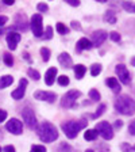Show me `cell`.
Returning a JSON list of instances; mask_svg holds the SVG:
<instances>
[{
    "instance_id": "6da1fadb",
    "label": "cell",
    "mask_w": 135,
    "mask_h": 152,
    "mask_svg": "<svg viewBox=\"0 0 135 152\" xmlns=\"http://www.w3.org/2000/svg\"><path fill=\"white\" fill-rule=\"evenodd\" d=\"M115 110L123 115L135 114V101L129 95H119L115 101Z\"/></svg>"
},
{
    "instance_id": "7a4b0ae2",
    "label": "cell",
    "mask_w": 135,
    "mask_h": 152,
    "mask_svg": "<svg viewBox=\"0 0 135 152\" xmlns=\"http://www.w3.org/2000/svg\"><path fill=\"white\" fill-rule=\"evenodd\" d=\"M38 136L43 142H53L54 140L58 139V130L51 122L43 121L41 126L38 128Z\"/></svg>"
},
{
    "instance_id": "3957f363",
    "label": "cell",
    "mask_w": 135,
    "mask_h": 152,
    "mask_svg": "<svg viewBox=\"0 0 135 152\" xmlns=\"http://www.w3.org/2000/svg\"><path fill=\"white\" fill-rule=\"evenodd\" d=\"M88 125V121L85 120H79V121H66V122H62L61 128H62L64 133L66 134L68 139H74L77 137L79 132L84 128H87Z\"/></svg>"
},
{
    "instance_id": "277c9868",
    "label": "cell",
    "mask_w": 135,
    "mask_h": 152,
    "mask_svg": "<svg viewBox=\"0 0 135 152\" xmlns=\"http://www.w3.org/2000/svg\"><path fill=\"white\" fill-rule=\"evenodd\" d=\"M80 96H81V92L77 91V90H70V91H68L62 96V99H61V107H64V109L74 107L76 101H77Z\"/></svg>"
},
{
    "instance_id": "5b68a950",
    "label": "cell",
    "mask_w": 135,
    "mask_h": 152,
    "mask_svg": "<svg viewBox=\"0 0 135 152\" xmlns=\"http://www.w3.org/2000/svg\"><path fill=\"white\" fill-rule=\"evenodd\" d=\"M95 130L97 132V134H100L104 140H111L113 137V128L111 126V124L107 121H101V122L96 124Z\"/></svg>"
},
{
    "instance_id": "8992f818",
    "label": "cell",
    "mask_w": 135,
    "mask_h": 152,
    "mask_svg": "<svg viewBox=\"0 0 135 152\" xmlns=\"http://www.w3.org/2000/svg\"><path fill=\"white\" fill-rule=\"evenodd\" d=\"M30 27L32 30V34L37 38L43 35V26H42V15L41 14H35L32 15L31 20H30Z\"/></svg>"
},
{
    "instance_id": "52a82bcc",
    "label": "cell",
    "mask_w": 135,
    "mask_h": 152,
    "mask_svg": "<svg viewBox=\"0 0 135 152\" xmlns=\"http://www.w3.org/2000/svg\"><path fill=\"white\" fill-rule=\"evenodd\" d=\"M115 72H116L118 77H119V80L123 84L127 86L131 83V75H130L129 69H127V66L124 65V64H118V65L115 66Z\"/></svg>"
},
{
    "instance_id": "ba28073f",
    "label": "cell",
    "mask_w": 135,
    "mask_h": 152,
    "mask_svg": "<svg viewBox=\"0 0 135 152\" xmlns=\"http://www.w3.org/2000/svg\"><path fill=\"white\" fill-rule=\"evenodd\" d=\"M22 118L30 129H35V128H37V118H35V114H34V111H32V109H30V107L23 109Z\"/></svg>"
},
{
    "instance_id": "9c48e42d",
    "label": "cell",
    "mask_w": 135,
    "mask_h": 152,
    "mask_svg": "<svg viewBox=\"0 0 135 152\" xmlns=\"http://www.w3.org/2000/svg\"><path fill=\"white\" fill-rule=\"evenodd\" d=\"M34 98L38 99V101H43L47 102V103H54L57 101V94L51 91H35L34 92Z\"/></svg>"
},
{
    "instance_id": "30bf717a",
    "label": "cell",
    "mask_w": 135,
    "mask_h": 152,
    "mask_svg": "<svg viewBox=\"0 0 135 152\" xmlns=\"http://www.w3.org/2000/svg\"><path fill=\"white\" fill-rule=\"evenodd\" d=\"M6 129L11 132L12 134H20L23 132V125L18 118H11L8 122L6 124Z\"/></svg>"
},
{
    "instance_id": "8fae6325",
    "label": "cell",
    "mask_w": 135,
    "mask_h": 152,
    "mask_svg": "<svg viewBox=\"0 0 135 152\" xmlns=\"http://www.w3.org/2000/svg\"><path fill=\"white\" fill-rule=\"evenodd\" d=\"M20 38H22V35L16 31H9L8 34H7L6 41H7V45H8V48H9V50H15L18 44H19V41H20Z\"/></svg>"
},
{
    "instance_id": "7c38bea8",
    "label": "cell",
    "mask_w": 135,
    "mask_h": 152,
    "mask_svg": "<svg viewBox=\"0 0 135 152\" xmlns=\"http://www.w3.org/2000/svg\"><path fill=\"white\" fill-rule=\"evenodd\" d=\"M27 79H20L19 80V87L16 90H14L11 96H12L15 101H19V99H22L25 96V92H26V88H27Z\"/></svg>"
},
{
    "instance_id": "4fadbf2b",
    "label": "cell",
    "mask_w": 135,
    "mask_h": 152,
    "mask_svg": "<svg viewBox=\"0 0 135 152\" xmlns=\"http://www.w3.org/2000/svg\"><path fill=\"white\" fill-rule=\"evenodd\" d=\"M107 37H108V33L104 31V30H96V31H93V34H92V44H93V46L103 45V42L107 39Z\"/></svg>"
},
{
    "instance_id": "5bb4252c",
    "label": "cell",
    "mask_w": 135,
    "mask_h": 152,
    "mask_svg": "<svg viewBox=\"0 0 135 152\" xmlns=\"http://www.w3.org/2000/svg\"><path fill=\"white\" fill-rule=\"evenodd\" d=\"M92 48H93V44H92V41H89L88 38H80L77 44H76V50L79 53L82 50H91Z\"/></svg>"
},
{
    "instance_id": "9a60e30c",
    "label": "cell",
    "mask_w": 135,
    "mask_h": 152,
    "mask_svg": "<svg viewBox=\"0 0 135 152\" xmlns=\"http://www.w3.org/2000/svg\"><path fill=\"white\" fill-rule=\"evenodd\" d=\"M27 20H26V16L22 15V14H18L15 18V25L12 26L11 28H19V30H22V31H26L27 30ZM11 28H9V31H11Z\"/></svg>"
},
{
    "instance_id": "2e32d148",
    "label": "cell",
    "mask_w": 135,
    "mask_h": 152,
    "mask_svg": "<svg viewBox=\"0 0 135 152\" xmlns=\"http://www.w3.org/2000/svg\"><path fill=\"white\" fill-rule=\"evenodd\" d=\"M105 84L110 87L113 94H119L120 90H122V86H120L119 80H118L116 77H107V79H105Z\"/></svg>"
},
{
    "instance_id": "e0dca14e",
    "label": "cell",
    "mask_w": 135,
    "mask_h": 152,
    "mask_svg": "<svg viewBox=\"0 0 135 152\" xmlns=\"http://www.w3.org/2000/svg\"><path fill=\"white\" fill-rule=\"evenodd\" d=\"M58 63H60L64 68H70V66L73 65L72 57L69 56V53H66V52H64V53H61L60 56H58Z\"/></svg>"
},
{
    "instance_id": "ac0fdd59",
    "label": "cell",
    "mask_w": 135,
    "mask_h": 152,
    "mask_svg": "<svg viewBox=\"0 0 135 152\" xmlns=\"http://www.w3.org/2000/svg\"><path fill=\"white\" fill-rule=\"evenodd\" d=\"M56 77H57V68L51 66V68H49V69L46 71V73H45V83H46L47 86H51L54 83V80H56Z\"/></svg>"
},
{
    "instance_id": "d6986e66",
    "label": "cell",
    "mask_w": 135,
    "mask_h": 152,
    "mask_svg": "<svg viewBox=\"0 0 135 152\" xmlns=\"http://www.w3.org/2000/svg\"><path fill=\"white\" fill-rule=\"evenodd\" d=\"M14 83V77L11 75H4L0 77V90L6 88L8 86H11Z\"/></svg>"
},
{
    "instance_id": "ffe728a7",
    "label": "cell",
    "mask_w": 135,
    "mask_h": 152,
    "mask_svg": "<svg viewBox=\"0 0 135 152\" xmlns=\"http://www.w3.org/2000/svg\"><path fill=\"white\" fill-rule=\"evenodd\" d=\"M85 72H87V68H85L82 64H76L74 65V76L76 79H82L85 75Z\"/></svg>"
},
{
    "instance_id": "44dd1931",
    "label": "cell",
    "mask_w": 135,
    "mask_h": 152,
    "mask_svg": "<svg viewBox=\"0 0 135 152\" xmlns=\"http://www.w3.org/2000/svg\"><path fill=\"white\" fill-rule=\"evenodd\" d=\"M103 19H104V22L110 23V25H115L116 23V15H115L113 11H107V12L104 14Z\"/></svg>"
},
{
    "instance_id": "7402d4cb",
    "label": "cell",
    "mask_w": 135,
    "mask_h": 152,
    "mask_svg": "<svg viewBox=\"0 0 135 152\" xmlns=\"http://www.w3.org/2000/svg\"><path fill=\"white\" fill-rule=\"evenodd\" d=\"M56 30H57V33H58V34H61V35L69 34V27H68V26H65L62 22L57 23V25H56Z\"/></svg>"
},
{
    "instance_id": "603a6c76",
    "label": "cell",
    "mask_w": 135,
    "mask_h": 152,
    "mask_svg": "<svg viewBox=\"0 0 135 152\" xmlns=\"http://www.w3.org/2000/svg\"><path fill=\"white\" fill-rule=\"evenodd\" d=\"M97 137V132L95 129H87V132L84 133V139L88 140V141H92V140H95Z\"/></svg>"
},
{
    "instance_id": "cb8c5ba5",
    "label": "cell",
    "mask_w": 135,
    "mask_h": 152,
    "mask_svg": "<svg viewBox=\"0 0 135 152\" xmlns=\"http://www.w3.org/2000/svg\"><path fill=\"white\" fill-rule=\"evenodd\" d=\"M122 7L126 10L127 12L135 14V3H132V1H123V3H122Z\"/></svg>"
},
{
    "instance_id": "d4e9b609",
    "label": "cell",
    "mask_w": 135,
    "mask_h": 152,
    "mask_svg": "<svg viewBox=\"0 0 135 152\" xmlns=\"http://www.w3.org/2000/svg\"><path fill=\"white\" fill-rule=\"evenodd\" d=\"M101 69H103L101 64H92V66H91V75H92V76L100 75V73H101Z\"/></svg>"
},
{
    "instance_id": "484cf974",
    "label": "cell",
    "mask_w": 135,
    "mask_h": 152,
    "mask_svg": "<svg viewBox=\"0 0 135 152\" xmlns=\"http://www.w3.org/2000/svg\"><path fill=\"white\" fill-rule=\"evenodd\" d=\"M41 56H42V60L45 61V63H47V61L50 60V50L47 49V48H41Z\"/></svg>"
},
{
    "instance_id": "4316f807",
    "label": "cell",
    "mask_w": 135,
    "mask_h": 152,
    "mask_svg": "<svg viewBox=\"0 0 135 152\" xmlns=\"http://www.w3.org/2000/svg\"><path fill=\"white\" fill-rule=\"evenodd\" d=\"M105 109H107V104H104V103H101L100 106L97 107V110H96V113L92 115V118H99L100 115H103L104 114V111H105Z\"/></svg>"
},
{
    "instance_id": "83f0119b",
    "label": "cell",
    "mask_w": 135,
    "mask_h": 152,
    "mask_svg": "<svg viewBox=\"0 0 135 152\" xmlns=\"http://www.w3.org/2000/svg\"><path fill=\"white\" fill-rule=\"evenodd\" d=\"M89 98L92 99V101H95V102H97V101H100V92L97 91V90H95V88H92V90H89Z\"/></svg>"
},
{
    "instance_id": "f1b7e54d",
    "label": "cell",
    "mask_w": 135,
    "mask_h": 152,
    "mask_svg": "<svg viewBox=\"0 0 135 152\" xmlns=\"http://www.w3.org/2000/svg\"><path fill=\"white\" fill-rule=\"evenodd\" d=\"M3 58H4V64H6L7 66H12L14 65V57L11 56V53H4Z\"/></svg>"
},
{
    "instance_id": "f546056e",
    "label": "cell",
    "mask_w": 135,
    "mask_h": 152,
    "mask_svg": "<svg viewBox=\"0 0 135 152\" xmlns=\"http://www.w3.org/2000/svg\"><path fill=\"white\" fill-rule=\"evenodd\" d=\"M27 75L30 76V77H32L34 80H39V79H41V73L38 72L37 69H32V68H30V69L27 71Z\"/></svg>"
},
{
    "instance_id": "4dcf8cb0",
    "label": "cell",
    "mask_w": 135,
    "mask_h": 152,
    "mask_svg": "<svg viewBox=\"0 0 135 152\" xmlns=\"http://www.w3.org/2000/svg\"><path fill=\"white\" fill-rule=\"evenodd\" d=\"M69 82H70V80H69V77H68L66 75L58 76V84L62 86V87H64V86H68V84H69Z\"/></svg>"
},
{
    "instance_id": "1f68e13d",
    "label": "cell",
    "mask_w": 135,
    "mask_h": 152,
    "mask_svg": "<svg viewBox=\"0 0 135 152\" xmlns=\"http://www.w3.org/2000/svg\"><path fill=\"white\" fill-rule=\"evenodd\" d=\"M43 38L45 39H51V38H53V27H51V26H47L46 27V31H45Z\"/></svg>"
},
{
    "instance_id": "d6a6232c",
    "label": "cell",
    "mask_w": 135,
    "mask_h": 152,
    "mask_svg": "<svg viewBox=\"0 0 135 152\" xmlns=\"http://www.w3.org/2000/svg\"><path fill=\"white\" fill-rule=\"evenodd\" d=\"M110 38L112 39L113 42H119L120 39H122V37H120V34L118 31H111L110 33Z\"/></svg>"
},
{
    "instance_id": "836d02e7",
    "label": "cell",
    "mask_w": 135,
    "mask_h": 152,
    "mask_svg": "<svg viewBox=\"0 0 135 152\" xmlns=\"http://www.w3.org/2000/svg\"><path fill=\"white\" fill-rule=\"evenodd\" d=\"M46 147L45 145H32L31 149H30V152H46Z\"/></svg>"
},
{
    "instance_id": "e575fe53",
    "label": "cell",
    "mask_w": 135,
    "mask_h": 152,
    "mask_svg": "<svg viewBox=\"0 0 135 152\" xmlns=\"http://www.w3.org/2000/svg\"><path fill=\"white\" fill-rule=\"evenodd\" d=\"M37 8H38V11H39V12H46L47 10H49V6H47L46 3H39L37 6Z\"/></svg>"
},
{
    "instance_id": "d590c367",
    "label": "cell",
    "mask_w": 135,
    "mask_h": 152,
    "mask_svg": "<svg viewBox=\"0 0 135 152\" xmlns=\"http://www.w3.org/2000/svg\"><path fill=\"white\" fill-rule=\"evenodd\" d=\"M120 148H122L123 152H132L134 149H132V147H130L127 142H122V145H120Z\"/></svg>"
},
{
    "instance_id": "8d00e7d4",
    "label": "cell",
    "mask_w": 135,
    "mask_h": 152,
    "mask_svg": "<svg viewBox=\"0 0 135 152\" xmlns=\"http://www.w3.org/2000/svg\"><path fill=\"white\" fill-rule=\"evenodd\" d=\"M129 132H130V134L135 136V120L129 125Z\"/></svg>"
},
{
    "instance_id": "74e56055",
    "label": "cell",
    "mask_w": 135,
    "mask_h": 152,
    "mask_svg": "<svg viewBox=\"0 0 135 152\" xmlns=\"http://www.w3.org/2000/svg\"><path fill=\"white\" fill-rule=\"evenodd\" d=\"M66 3L69 4V6H72V7H79L80 6L79 0H66Z\"/></svg>"
},
{
    "instance_id": "f35d334b",
    "label": "cell",
    "mask_w": 135,
    "mask_h": 152,
    "mask_svg": "<svg viewBox=\"0 0 135 152\" xmlns=\"http://www.w3.org/2000/svg\"><path fill=\"white\" fill-rule=\"evenodd\" d=\"M7 22H8V18L6 15H0V27H3Z\"/></svg>"
},
{
    "instance_id": "ab89813d",
    "label": "cell",
    "mask_w": 135,
    "mask_h": 152,
    "mask_svg": "<svg viewBox=\"0 0 135 152\" xmlns=\"http://www.w3.org/2000/svg\"><path fill=\"white\" fill-rule=\"evenodd\" d=\"M6 118H7V111L0 109V124L3 122V121H6Z\"/></svg>"
},
{
    "instance_id": "60d3db41",
    "label": "cell",
    "mask_w": 135,
    "mask_h": 152,
    "mask_svg": "<svg viewBox=\"0 0 135 152\" xmlns=\"http://www.w3.org/2000/svg\"><path fill=\"white\" fill-rule=\"evenodd\" d=\"M70 26H72V28H74V30H81V26H80V23L77 22V20H73V22L70 23Z\"/></svg>"
},
{
    "instance_id": "b9f144b4",
    "label": "cell",
    "mask_w": 135,
    "mask_h": 152,
    "mask_svg": "<svg viewBox=\"0 0 135 152\" xmlns=\"http://www.w3.org/2000/svg\"><path fill=\"white\" fill-rule=\"evenodd\" d=\"M3 151L4 152H15V147L14 145H6Z\"/></svg>"
},
{
    "instance_id": "7bdbcfd3",
    "label": "cell",
    "mask_w": 135,
    "mask_h": 152,
    "mask_svg": "<svg viewBox=\"0 0 135 152\" xmlns=\"http://www.w3.org/2000/svg\"><path fill=\"white\" fill-rule=\"evenodd\" d=\"M14 3H15L14 0H3V4H4V6H14Z\"/></svg>"
},
{
    "instance_id": "ee69618b",
    "label": "cell",
    "mask_w": 135,
    "mask_h": 152,
    "mask_svg": "<svg viewBox=\"0 0 135 152\" xmlns=\"http://www.w3.org/2000/svg\"><path fill=\"white\" fill-rule=\"evenodd\" d=\"M123 126V121H120V120H118L116 122H115V128H118V129H120V128Z\"/></svg>"
},
{
    "instance_id": "f6af8a7d",
    "label": "cell",
    "mask_w": 135,
    "mask_h": 152,
    "mask_svg": "<svg viewBox=\"0 0 135 152\" xmlns=\"http://www.w3.org/2000/svg\"><path fill=\"white\" fill-rule=\"evenodd\" d=\"M131 65L135 66V57H132V58H131Z\"/></svg>"
},
{
    "instance_id": "bcb514c9",
    "label": "cell",
    "mask_w": 135,
    "mask_h": 152,
    "mask_svg": "<svg viewBox=\"0 0 135 152\" xmlns=\"http://www.w3.org/2000/svg\"><path fill=\"white\" fill-rule=\"evenodd\" d=\"M85 152H93V151H92V149H87V151H85Z\"/></svg>"
},
{
    "instance_id": "7dc6e473",
    "label": "cell",
    "mask_w": 135,
    "mask_h": 152,
    "mask_svg": "<svg viewBox=\"0 0 135 152\" xmlns=\"http://www.w3.org/2000/svg\"><path fill=\"white\" fill-rule=\"evenodd\" d=\"M132 149H134V151H135V145H134V147H132Z\"/></svg>"
},
{
    "instance_id": "c3c4849f",
    "label": "cell",
    "mask_w": 135,
    "mask_h": 152,
    "mask_svg": "<svg viewBox=\"0 0 135 152\" xmlns=\"http://www.w3.org/2000/svg\"><path fill=\"white\" fill-rule=\"evenodd\" d=\"M0 152H1V148H0Z\"/></svg>"
}]
</instances>
